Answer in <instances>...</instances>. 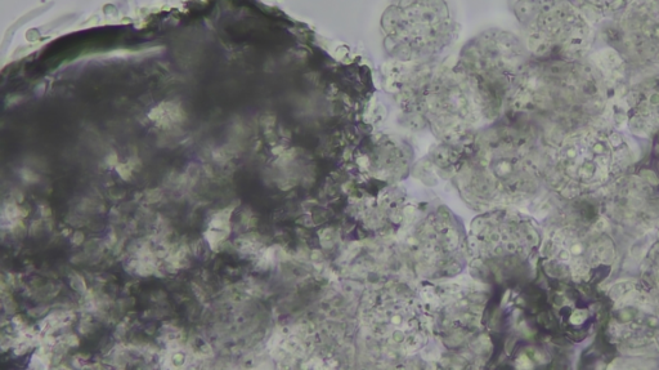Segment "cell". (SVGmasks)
<instances>
[{"label":"cell","instance_id":"16","mask_svg":"<svg viewBox=\"0 0 659 370\" xmlns=\"http://www.w3.org/2000/svg\"><path fill=\"white\" fill-rule=\"evenodd\" d=\"M194 292L201 302L205 300V292L199 287V285L194 284Z\"/></svg>","mask_w":659,"mask_h":370},{"label":"cell","instance_id":"10","mask_svg":"<svg viewBox=\"0 0 659 370\" xmlns=\"http://www.w3.org/2000/svg\"><path fill=\"white\" fill-rule=\"evenodd\" d=\"M21 177L24 178L26 182H38L39 176L35 175L34 172H31L30 169L24 168L21 171Z\"/></svg>","mask_w":659,"mask_h":370},{"label":"cell","instance_id":"13","mask_svg":"<svg viewBox=\"0 0 659 370\" xmlns=\"http://www.w3.org/2000/svg\"><path fill=\"white\" fill-rule=\"evenodd\" d=\"M39 209H40V213H42V217L46 218V220L52 217L51 208L47 207V205H40Z\"/></svg>","mask_w":659,"mask_h":370},{"label":"cell","instance_id":"7","mask_svg":"<svg viewBox=\"0 0 659 370\" xmlns=\"http://www.w3.org/2000/svg\"><path fill=\"white\" fill-rule=\"evenodd\" d=\"M71 287H73L76 292L84 293L87 291V285H85L84 279L80 278L78 275H74L73 278H71Z\"/></svg>","mask_w":659,"mask_h":370},{"label":"cell","instance_id":"2","mask_svg":"<svg viewBox=\"0 0 659 370\" xmlns=\"http://www.w3.org/2000/svg\"><path fill=\"white\" fill-rule=\"evenodd\" d=\"M511 7L532 52L577 51L589 39V25L572 0H511Z\"/></svg>","mask_w":659,"mask_h":370},{"label":"cell","instance_id":"11","mask_svg":"<svg viewBox=\"0 0 659 370\" xmlns=\"http://www.w3.org/2000/svg\"><path fill=\"white\" fill-rule=\"evenodd\" d=\"M585 319H586V312L585 311H577L572 316V323L581 324V323L585 322Z\"/></svg>","mask_w":659,"mask_h":370},{"label":"cell","instance_id":"6","mask_svg":"<svg viewBox=\"0 0 659 370\" xmlns=\"http://www.w3.org/2000/svg\"><path fill=\"white\" fill-rule=\"evenodd\" d=\"M11 233L13 236H16V238H24L26 235V227L20 218L19 220L11 222Z\"/></svg>","mask_w":659,"mask_h":370},{"label":"cell","instance_id":"18","mask_svg":"<svg viewBox=\"0 0 659 370\" xmlns=\"http://www.w3.org/2000/svg\"><path fill=\"white\" fill-rule=\"evenodd\" d=\"M203 354L206 355V358H208V356H214L212 347H210L209 345H205L203 347Z\"/></svg>","mask_w":659,"mask_h":370},{"label":"cell","instance_id":"19","mask_svg":"<svg viewBox=\"0 0 659 370\" xmlns=\"http://www.w3.org/2000/svg\"><path fill=\"white\" fill-rule=\"evenodd\" d=\"M204 169H205L206 176H208V177H210V178H212V177L214 176V172H213V168H212V167H210V166H205Z\"/></svg>","mask_w":659,"mask_h":370},{"label":"cell","instance_id":"4","mask_svg":"<svg viewBox=\"0 0 659 370\" xmlns=\"http://www.w3.org/2000/svg\"><path fill=\"white\" fill-rule=\"evenodd\" d=\"M572 3L589 16L607 19L625 12L632 0H572Z\"/></svg>","mask_w":659,"mask_h":370},{"label":"cell","instance_id":"5","mask_svg":"<svg viewBox=\"0 0 659 370\" xmlns=\"http://www.w3.org/2000/svg\"><path fill=\"white\" fill-rule=\"evenodd\" d=\"M233 212V207L223 209V211L217 213L213 217L212 222H210L209 229L222 230L230 234V220Z\"/></svg>","mask_w":659,"mask_h":370},{"label":"cell","instance_id":"3","mask_svg":"<svg viewBox=\"0 0 659 370\" xmlns=\"http://www.w3.org/2000/svg\"><path fill=\"white\" fill-rule=\"evenodd\" d=\"M623 34L629 52L652 60L659 57V0H643L623 17Z\"/></svg>","mask_w":659,"mask_h":370},{"label":"cell","instance_id":"12","mask_svg":"<svg viewBox=\"0 0 659 370\" xmlns=\"http://www.w3.org/2000/svg\"><path fill=\"white\" fill-rule=\"evenodd\" d=\"M106 163L109 164L110 167H115L116 168V166H118V155H116L114 153V154H111V155L107 156Z\"/></svg>","mask_w":659,"mask_h":370},{"label":"cell","instance_id":"15","mask_svg":"<svg viewBox=\"0 0 659 370\" xmlns=\"http://www.w3.org/2000/svg\"><path fill=\"white\" fill-rule=\"evenodd\" d=\"M42 230V222L40 221H35L33 225H31L30 229V234L31 235H38V231Z\"/></svg>","mask_w":659,"mask_h":370},{"label":"cell","instance_id":"20","mask_svg":"<svg viewBox=\"0 0 659 370\" xmlns=\"http://www.w3.org/2000/svg\"><path fill=\"white\" fill-rule=\"evenodd\" d=\"M15 193H16L15 198H16L17 202H19V203L22 202V200H24V194L20 193V191H17V190L15 191Z\"/></svg>","mask_w":659,"mask_h":370},{"label":"cell","instance_id":"14","mask_svg":"<svg viewBox=\"0 0 659 370\" xmlns=\"http://www.w3.org/2000/svg\"><path fill=\"white\" fill-rule=\"evenodd\" d=\"M83 242H84V234L80 233V231H76V233L73 235V244L82 245Z\"/></svg>","mask_w":659,"mask_h":370},{"label":"cell","instance_id":"17","mask_svg":"<svg viewBox=\"0 0 659 370\" xmlns=\"http://www.w3.org/2000/svg\"><path fill=\"white\" fill-rule=\"evenodd\" d=\"M65 340H66L65 342H66L67 345H69V346H79V340H78V337H75V336H67V337L65 338Z\"/></svg>","mask_w":659,"mask_h":370},{"label":"cell","instance_id":"9","mask_svg":"<svg viewBox=\"0 0 659 370\" xmlns=\"http://www.w3.org/2000/svg\"><path fill=\"white\" fill-rule=\"evenodd\" d=\"M161 198H163V193H161V190H159V189L150 190V191H147V193H146V202L147 203L159 202V200Z\"/></svg>","mask_w":659,"mask_h":370},{"label":"cell","instance_id":"8","mask_svg":"<svg viewBox=\"0 0 659 370\" xmlns=\"http://www.w3.org/2000/svg\"><path fill=\"white\" fill-rule=\"evenodd\" d=\"M116 171H118L123 180L128 181L130 180V176H132L133 169L129 167V164H118Z\"/></svg>","mask_w":659,"mask_h":370},{"label":"cell","instance_id":"1","mask_svg":"<svg viewBox=\"0 0 659 370\" xmlns=\"http://www.w3.org/2000/svg\"><path fill=\"white\" fill-rule=\"evenodd\" d=\"M381 34L389 56L414 62L445 51L456 24L445 0H392L381 17Z\"/></svg>","mask_w":659,"mask_h":370}]
</instances>
